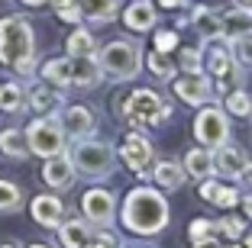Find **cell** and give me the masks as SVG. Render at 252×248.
<instances>
[{"label": "cell", "mask_w": 252, "mask_h": 248, "mask_svg": "<svg viewBox=\"0 0 252 248\" xmlns=\"http://www.w3.org/2000/svg\"><path fill=\"white\" fill-rule=\"evenodd\" d=\"M156 7L149 3V0H136V3H129L123 13V23H126V29H133V32H149V29H156Z\"/></svg>", "instance_id": "cell-15"}, {"label": "cell", "mask_w": 252, "mask_h": 248, "mask_svg": "<svg viewBox=\"0 0 252 248\" xmlns=\"http://www.w3.org/2000/svg\"><path fill=\"white\" fill-rule=\"evenodd\" d=\"M239 203H243V213H246V219H252V193L239 197Z\"/></svg>", "instance_id": "cell-42"}, {"label": "cell", "mask_w": 252, "mask_h": 248, "mask_svg": "<svg viewBox=\"0 0 252 248\" xmlns=\"http://www.w3.org/2000/svg\"><path fill=\"white\" fill-rule=\"evenodd\" d=\"M214 152V171L220 177H230V181H236L239 174H243V168L249 165L246 161V152L236 145H220V148H210Z\"/></svg>", "instance_id": "cell-13"}, {"label": "cell", "mask_w": 252, "mask_h": 248, "mask_svg": "<svg viewBox=\"0 0 252 248\" xmlns=\"http://www.w3.org/2000/svg\"><path fill=\"white\" fill-rule=\"evenodd\" d=\"M0 152L7 158H26L30 155V145H26V136L20 129H3L0 132Z\"/></svg>", "instance_id": "cell-26"}, {"label": "cell", "mask_w": 252, "mask_h": 248, "mask_svg": "<svg viewBox=\"0 0 252 248\" xmlns=\"http://www.w3.org/2000/svg\"><path fill=\"white\" fill-rule=\"evenodd\" d=\"M23 3H26V7H42L45 0H23Z\"/></svg>", "instance_id": "cell-45"}, {"label": "cell", "mask_w": 252, "mask_h": 248, "mask_svg": "<svg viewBox=\"0 0 252 248\" xmlns=\"http://www.w3.org/2000/svg\"><path fill=\"white\" fill-rule=\"evenodd\" d=\"M68 161H71L74 171H81V174H88V177H107L113 171V165H117V152H113L107 142H94L88 136V139L74 142Z\"/></svg>", "instance_id": "cell-4"}, {"label": "cell", "mask_w": 252, "mask_h": 248, "mask_svg": "<svg viewBox=\"0 0 252 248\" xmlns=\"http://www.w3.org/2000/svg\"><path fill=\"white\" fill-rule=\"evenodd\" d=\"M236 3H239L243 10H252V0H236Z\"/></svg>", "instance_id": "cell-46"}, {"label": "cell", "mask_w": 252, "mask_h": 248, "mask_svg": "<svg viewBox=\"0 0 252 248\" xmlns=\"http://www.w3.org/2000/svg\"><path fill=\"white\" fill-rule=\"evenodd\" d=\"M246 248H252V232H249V239H246Z\"/></svg>", "instance_id": "cell-47"}, {"label": "cell", "mask_w": 252, "mask_h": 248, "mask_svg": "<svg viewBox=\"0 0 252 248\" xmlns=\"http://www.w3.org/2000/svg\"><path fill=\"white\" fill-rule=\"evenodd\" d=\"M217 235V222L214 219H194L188 226V239L191 242H204V239H214Z\"/></svg>", "instance_id": "cell-33"}, {"label": "cell", "mask_w": 252, "mask_h": 248, "mask_svg": "<svg viewBox=\"0 0 252 248\" xmlns=\"http://www.w3.org/2000/svg\"><path fill=\"white\" fill-rule=\"evenodd\" d=\"M42 78L55 87H68L71 84V58H49L42 68Z\"/></svg>", "instance_id": "cell-25"}, {"label": "cell", "mask_w": 252, "mask_h": 248, "mask_svg": "<svg viewBox=\"0 0 252 248\" xmlns=\"http://www.w3.org/2000/svg\"><path fill=\"white\" fill-rule=\"evenodd\" d=\"M26 145H30L32 155L39 158H55V155L65 152V132H62L59 119H32L30 129H26Z\"/></svg>", "instance_id": "cell-5"}, {"label": "cell", "mask_w": 252, "mask_h": 248, "mask_svg": "<svg viewBox=\"0 0 252 248\" xmlns=\"http://www.w3.org/2000/svg\"><path fill=\"white\" fill-rule=\"evenodd\" d=\"M97 52V42L88 29H74L68 36V58H81V55H94Z\"/></svg>", "instance_id": "cell-27"}, {"label": "cell", "mask_w": 252, "mask_h": 248, "mask_svg": "<svg viewBox=\"0 0 252 248\" xmlns=\"http://www.w3.org/2000/svg\"><path fill=\"white\" fill-rule=\"evenodd\" d=\"M217 206H223V210H230V206L239 203V190L236 187H217V197H214Z\"/></svg>", "instance_id": "cell-38"}, {"label": "cell", "mask_w": 252, "mask_h": 248, "mask_svg": "<svg viewBox=\"0 0 252 248\" xmlns=\"http://www.w3.org/2000/svg\"><path fill=\"white\" fill-rule=\"evenodd\" d=\"M20 203H23L20 187L10 184V181H0V210H16Z\"/></svg>", "instance_id": "cell-34"}, {"label": "cell", "mask_w": 252, "mask_h": 248, "mask_svg": "<svg viewBox=\"0 0 252 248\" xmlns=\"http://www.w3.org/2000/svg\"><path fill=\"white\" fill-rule=\"evenodd\" d=\"M226 248H243V245H226Z\"/></svg>", "instance_id": "cell-52"}, {"label": "cell", "mask_w": 252, "mask_h": 248, "mask_svg": "<svg viewBox=\"0 0 252 248\" xmlns=\"http://www.w3.org/2000/svg\"><path fill=\"white\" fill-rule=\"evenodd\" d=\"M81 210H84V216H88L94 226H107V222H113L117 200H113L110 190H104V187H91L88 193L81 197Z\"/></svg>", "instance_id": "cell-8"}, {"label": "cell", "mask_w": 252, "mask_h": 248, "mask_svg": "<svg viewBox=\"0 0 252 248\" xmlns=\"http://www.w3.org/2000/svg\"><path fill=\"white\" fill-rule=\"evenodd\" d=\"M230 65H236L233 61V55H230V45H214V42H207V49H204V68H207L214 78H220L223 71Z\"/></svg>", "instance_id": "cell-23"}, {"label": "cell", "mask_w": 252, "mask_h": 248, "mask_svg": "<svg viewBox=\"0 0 252 248\" xmlns=\"http://www.w3.org/2000/svg\"><path fill=\"white\" fill-rule=\"evenodd\" d=\"M230 55H233L236 65L252 68V29L243 32V36H236V39H230Z\"/></svg>", "instance_id": "cell-29"}, {"label": "cell", "mask_w": 252, "mask_h": 248, "mask_svg": "<svg viewBox=\"0 0 252 248\" xmlns=\"http://www.w3.org/2000/svg\"><path fill=\"white\" fill-rule=\"evenodd\" d=\"M32 248H49V245H32Z\"/></svg>", "instance_id": "cell-53"}, {"label": "cell", "mask_w": 252, "mask_h": 248, "mask_svg": "<svg viewBox=\"0 0 252 248\" xmlns=\"http://www.w3.org/2000/svg\"><path fill=\"white\" fill-rule=\"evenodd\" d=\"M178 68L185 74H200L204 71V49H181Z\"/></svg>", "instance_id": "cell-31"}, {"label": "cell", "mask_w": 252, "mask_h": 248, "mask_svg": "<svg viewBox=\"0 0 252 248\" xmlns=\"http://www.w3.org/2000/svg\"><path fill=\"white\" fill-rule=\"evenodd\" d=\"M81 7V16H88L91 23H110L117 16L120 0H78Z\"/></svg>", "instance_id": "cell-22"}, {"label": "cell", "mask_w": 252, "mask_h": 248, "mask_svg": "<svg viewBox=\"0 0 252 248\" xmlns=\"http://www.w3.org/2000/svg\"><path fill=\"white\" fill-rule=\"evenodd\" d=\"M220 23H223V39H236V36L252 29V10H243V7L223 10Z\"/></svg>", "instance_id": "cell-20"}, {"label": "cell", "mask_w": 252, "mask_h": 248, "mask_svg": "<svg viewBox=\"0 0 252 248\" xmlns=\"http://www.w3.org/2000/svg\"><path fill=\"white\" fill-rule=\"evenodd\" d=\"M217 232H223L226 239H239V235L246 232V222L239 216H226V219H220V226H217Z\"/></svg>", "instance_id": "cell-35"}, {"label": "cell", "mask_w": 252, "mask_h": 248, "mask_svg": "<svg viewBox=\"0 0 252 248\" xmlns=\"http://www.w3.org/2000/svg\"><path fill=\"white\" fill-rule=\"evenodd\" d=\"M191 248H220L217 239H204V242H191Z\"/></svg>", "instance_id": "cell-44"}, {"label": "cell", "mask_w": 252, "mask_h": 248, "mask_svg": "<svg viewBox=\"0 0 252 248\" xmlns=\"http://www.w3.org/2000/svg\"><path fill=\"white\" fill-rule=\"evenodd\" d=\"M84 248H100V245H91V242H88V245H84Z\"/></svg>", "instance_id": "cell-49"}, {"label": "cell", "mask_w": 252, "mask_h": 248, "mask_svg": "<svg viewBox=\"0 0 252 248\" xmlns=\"http://www.w3.org/2000/svg\"><path fill=\"white\" fill-rule=\"evenodd\" d=\"M52 3H55V7H59V3H65V0H52Z\"/></svg>", "instance_id": "cell-51"}, {"label": "cell", "mask_w": 252, "mask_h": 248, "mask_svg": "<svg viewBox=\"0 0 252 248\" xmlns=\"http://www.w3.org/2000/svg\"><path fill=\"white\" fill-rule=\"evenodd\" d=\"M175 94L188 107H204L214 97V81L207 74H185V78L175 81Z\"/></svg>", "instance_id": "cell-10"}, {"label": "cell", "mask_w": 252, "mask_h": 248, "mask_svg": "<svg viewBox=\"0 0 252 248\" xmlns=\"http://www.w3.org/2000/svg\"><path fill=\"white\" fill-rule=\"evenodd\" d=\"M97 245L100 248H123V242H120V235H113V232H100L97 235Z\"/></svg>", "instance_id": "cell-39"}, {"label": "cell", "mask_w": 252, "mask_h": 248, "mask_svg": "<svg viewBox=\"0 0 252 248\" xmlns=\"http://www.w3.org/2000/svg\"><path fill=\"white\" fill-rule=\"evenodd\" d=\"M59 126H62L65 136H71V139H88L91 132L97 129L94 110H88V107H68L65 113H62Z\"/></svg>", "instance_id": "cell-11"}, {"label": "cell", "mask_w": 252, "mask_h": 248, "mask_svg": "<svg viewBox=\"0 0 252 248\" xmlns=\"http://www.w3.org/2000/svg\"><path fill=\"white\" fill-rule=\"evenodd\" d=\"M188 23L194 26V32H197L204 42H214V39H223V23H220V13H217L214 7H207V3H197V7L191 10V16H188Z\"/></svg>", "instance_id": "cell-12"}, {"label": "cell", "mask_w": 252, "mask_h": 248, "mask_svg": "<svg viewBox=\"0 0 252 248\" xmlns=\"http://www.w3.org/2000/svg\"><path fill=\"white\" fill-rule=\"evenodd\" d=\"M0 248H20V245H0Z\"/></svg>", "instance_id": "cell-48"}, {"label": "cell", "mask_w": 252, "mask_h": 248, "mask_svg": "<svg viewBox=\"0 0 252 248\" xmlns=\"http://www.w3.org/2000/svg\"><path fill=\"white\" fill-rule=\"evenodd\" d=\"M194 136H197V142L204 148L226 145L230 142V116H226V110L204 103V110L194 116Z\"/></svg>", "instance_id": "cell-6"}, {"label": "cell", "mask_w": 252, "mask_h": 248, "mask_svg": "<svg viewBox=\"0 0 252 248\" xmlns=\"http://www.w3.org/2000/svg\"><path fill=\"white\" fill-rule=\"evenodd\" d=\"M129 248H149V245H129Z\"/></svg>", "instance_id": "cell-50"}, {"label": "cell", "mask_w": 252, "mask_h": 248, "mask_svg": "<svg viewBox=\"0 0 252 248\" xmlns=\"http://www.w3.org/2000/svg\"><path fill=\"white\" fill-rule=\"evenodd\" d=\"M178 49V32L175 29H158L156 32V52H165V55H168V52H175Z\"/></svg>", "instance_id": "cell-36"}, {"label": "cell", "mask_w": 252, "mask_h": 248, "mask_svg": "<svg viewBox=\"0 0 252 248\" xmlns=\"http://www.w3.org/2000/svg\"><path fill=\"white\" fill-rule=\"evenodd\" d=\"M120 158L126 161V168H129V171L142 174V171H149V165H152L156 152H152V142H149L146 136L129 132V136L123 139V145H120Z\"/></svg>", "instance_id": "cell-9"}, {"label": "cell", "mask_w": 252, "mask_h": 248, "mask_svg": "<svg viewBox=\"0 0 252 248\" xmlns=\"http://www.w3.org/2000/svg\"><path fill=\"white\" fill-rule=\"evenodd\" d=\"M97 65H100L104 74H110L113 81H129V78H136L139 68H142V52H139V45L129 42V39H117V42L100 49Z\"/></svg>", "instance_id": "cell-3"}, {"label": "cell", "mask_w": 252, "mask_h": 248, "mask_svg": "<svg viewBox=\"0 0 252 248\" xmlns=\"http://www.w3.org/2000/svg\"><path fill=\"white\" fill-rule=\"evenodd\" d=\"M104 78L100 65H97L94 55H81V58H71V84L74 87H97Z\"/></svg>", "instance_id": "cell-16"}, {"label": "cell", "mask_w": 252, "mask_h": 248, "mask_svg": "<svg viewBox=\"0 0 252 248\" xmlns=\"http://www.w3.org/2000/svg\"><path fill=\"white\" fill-rule=\"evenodd\" d=\"M188 0H158V7H165V10H178V7H185Z\"/></svg>", "instance_id": "cell-43"}, {"label": "cell", "mask_w": 252, "mask_h": 248, "mask_svg": "<svg viewBox=\"0 0 252 248\" xmlns=\"http://www.w3.org/2000/svg\"><path fill=\"white\" fill-rule=\"evenodd\" d=\"M152 177H156V184L162 190H178L181 184H185V168H181L178 161H171V158H162V161H156V168H152Z\"/></svg>", "instance_id": "cell-18"}, {"label": "cell", "mask_w": 252, "mask_h": 248, "mask_svg": "<svg viewBox=\"0 0 252 248\" xmlns=\"http://www.w3.org/2000/svg\"><path fill=\"white\" fill-rule=\"evenodd\" d=\"M30 107L36 110L39 116H52V113H59L62 110V94L52 87H36L30 94Z\"/></svg>", "instance_id": "cell-24"}, {"label": "cell", "mask_w": 252, "mask_h": 248, "mask_svg": "<svg viewBox=\"0 0 252 248\" xmlns=\"http://www.w3.org/2000/svg\"><path fill=\"white\" fill-rule=\"evenodd\" d=\"M32 26L23 16H3L0 20V61L16 68L20 74H32Z\"/></svg>", "instance_id": "cell-2"}, {"label": "cell", "mask_w": 252, "mask_h": 248, "mask_svg": "<svg viewBox=\"0 0 252 248\" xmlns=\"http://www.w3.org/2000/svg\"><path fill=\"white\" fill-rule=\"evenodd\" d=\"M30 210H32V219H36L39 226H45V229H59L62 216H65V206H62V200L52 197V193H42V197H36Z\"/></svg>", "instance_id": "cell-14"}, {"label": "cell", "mask_w": 252, "mask_h": 248, "mask_svg": "<svg viewBox=\"0 0 252 248\" xmlns=\"http://www.w3.org/2000/svg\"><path fill=\"white\" fill-rule=\"evenodd\" d=\"M146 61H149V71L156 74V78H171V74H175V65L168 61V55H165V52H156V49H152Z\"/></svg>", "instance_id": "cell-32"}, {"label": "cell", "mask_w": 252, "mask_h": 248, "mask_svg": "<svg viewBox=\"0 0 252 248\" xmlns=\"http://www.w3.org/2000/svg\"><path fill=\"white\" fill-rule=\"evenodd\" d=\"M42 181L49 184V187L55 190H65L74 184V168H71V161L62 158V155H55V158L45 161V168H42Z\"/></svg>", "instance_id": "cell-17"}, {"label": "cell", "mask_w": 252, "mask_h": 248, "mask_svg": "<svg viewBox=\"0 0 252 248\" xmlns=\"http://www.w3.org/2000/svg\"><path fill=\"white\" fill-rule=\"evenodd\" d=\"M217 187H220L217 181H207V177H204V184H200V197L207 200V203H214V197H217Z\"/></svg>", "instance_id": "cell-40"}, {"label": "cell", "mask_w": 252, "mask_h": 248, "mask_svg": "<svg viewBox=\"0 0 252 248\" xmlns=\"http://www.w3.org/2000/svg\"><path fill=\"white\" fill-rule=\"evenodd\" d=\"M23 103H26V97H23L20 84H3V87H0V110L16 113V110H23Z\"/></svg>", "instance_id": "cell-30"}, {"label": "cell", "mask_w": 252, "mask_h": 248, "mask_svg": "<svg viewBox=\"0 0 252 248\" xmlns=\"http://www.w3.org/2000/svg\"><path fill=\"white\" fill-rule=\"evenodd\" d=\"M59 239L65 248H84L91 242V229L84 219H65L59 222Z\"/></svg>", "instance_id": "cell-21"}, {"label": "cell", "mask_w": 252, "mask_h": 248, "mask_svg": "<svg viewBox=\"0 0 252 248\" xmlns=\"http://www.w3.org/2000/svg\"><path fill=\"white\" fill-rule=\"evenodd\" d=\"M226 116H243V119H249L252 116V97L246 94L243 87L239 90H230V94H226Z\"/></svg>", "instance_id": "cell-28"}, {"label": "cell", "mask_w": 252, "mask_h": 248, "mask_svg": "<svg viewBox=\"0 0 252 248\" xmlns=\"http://www.w3.org/2000/svg\"><path fill=\"white\" fill-rule=\"evenodd\" d=\"M162 97L156 94V90H133L129 94V100L123 103V113L129 119H136V123H149V126H158V110H162Z\"/></svg>", "instance_id": "cell-7"}, {"label": "cell", "mask_w": 252, "mask_h": 248, "mask_svg": "<svg viewBox=\"0 0 252 248\" xmlns=\"http://www.w3.org/2000/svg\"><path fill=\"white\" fill-rule=\"evenodd\" d=\"M59 20L62 23H81V7H78V0H65V3H59Z\"/></svg>", "instance_id": "cell-37"}, {"label": "cell", "mask_w": 252, "mask_h": 248, "mask_svg": "<svg viewBox=\"0 0 252 248\" xmlns=\"http://www.w3.org/2000/svg\"><path fill=\"white\" fill-rule=\"evenodd\" d=\"M236 181H239V187H243V193H252V165H246Z\"/></svg>", "instance_id": "cell-41"}, {"label": "cell", "mask_w": 252, "mask_h": 248, "mask_svg": "<svg viewBox=\"0 0 252 248\" xmlns=\"http://www.w3.org/2000/svg\"><path fill=\"white\" fill-rule=\"evenodd\" d=\"M120 219H123V226L136 235H158L171 219L168 200H165L156 187H133L123 200Z\"/></svg>", "instance_id": "cell-1"}, {"label": "cell", "mask_w": 252, "mask_h": 248, "mask_svg": "<svg viewBox=\"0 0 252 248\" xmlns=\"http://www.w3.org/2000/svg\"><path fill=\"white\" fill-rule=\"evenodd\" d=\"M181 168H185V174L197 177V181H204V177L214 174V152L210 148H191V152L185 155V161H181Z\"/></svg>", "instance_id": "cell-19"}]
</instances>
